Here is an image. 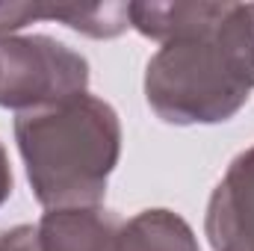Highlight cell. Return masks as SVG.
Segmentation results:
<instances>
[{"instance_id": "1", "label": "cell", "mask_w": 254, "mask_h": 251, "mask_svg": "<svg viewBox=\"0 0 254 251\" xmlns=\"http://www.w3.org/2000/svg\"><path fill=\"white\" fill-rule=\"evenodd\" d=\"M254 89L252 3H219V12L160 45L145 68V101L166 125H222Z\"/></svg>"}, {"instance_id": "2", "label": "cell", "mask_w": 254, "mask_h": 251, "mask_svg": "<svg viewBox=\"0 0 254 251\" xmlns=\"http://www.w3.org/2000/svg\"><path fill=\"white\" fill-rule=\"evenodd\" d=\"M27 181L45 210L98 207L122 157L119 113L95 95L15 116Z\"/></svg>"}, {"instance_id": "3", "label": "cell", "mask_w": 254, "mask_h": 251, "mask_svg": "<svg viewBox=\"0 0 254 251\" xmlns=\"http://www.w3.org/2000/svg\"><path fill=\"white\" fill-rule=\"evenodd\" d=\"M89 89V63L51 36L0 39V107L27 113Z\"/></svg>"}, {"instance_id": "4", "label": "cell", "mask_w": 254, "mask_h": 251, "mask_svg": "<svg viewBox=\"0 0 254 251\" xmlns=\"http://www.w3.org/2000/svg\"><path fill=\"white\" fill-rule=\"evenodd\" d=\"M204 234L210 251H254V145L231 160L216 184Z\"/></svg>"}, {"instance_id": "5", "label": "cell", "mask_w": 254, "mask_h": 251, "mask_svg": "<svg viewBox=\"0 0 254 251\" xmlns=\"http://www.w3.org/2000/svg\"><path fill=\"white\" fill-rule=\"evenodd\" d=\"M122 225L119 213L101 204L48 210L36 225V246L39 251H113Z\"/></svg>"}, {"instance_id": "6", "label": "cell", "mask_w": 254, "mask_h": 251, "mask_svg": "<svg viewBox=\"0 0 254 251\" xmlns=\"http://www.w3.org/2000/svg\"><path fill=\"white\" fill-rule=\"evenodd\" d=\"M113 251H201L190 222L172 210L154 207L127 219Z\"/></svg>"}, {"instance_id": "7", "label": "cell", "mask_w": 254, "mask_h": 251, "mask_svg": "<svg viewBox=\"0 0 254 251\" xmlns=\"http://www.w3.org/2000/svg\"><path fill=\"white\" fill-rule=\"evenodd\" d=\"M219 12V3L207 0H175V3H130V27L154 42H169L195 27L207 24Z\"/></svg>"}, {"instance_id": "8", "label": "cell", "mask_w": 254, "mask_h": 251, "mask_svg": "<svg viewBox=\"0 0 254 251\" xmlns=\"http://www.w3.org/2000/svg\"><path fill=\"white\" fill-rule=\"evenodd\" d=\"M48 21H63L89 39H116L130 27V3H48Z\"/></svg>"}, {"instance_id": "9", "label": "cell", "mask_w": 254, "mask_h": 251, "mask_svg": "<svg viewBox=\"0 0 254 251\" xmlns=\"http://www.w3.org/2000/svg\"><path fill=\"white\" fill-rule=\"evenodd\" d=\"M33 21H48V3H0V39L15 36Z\"/></svg>"}, {"instance_id": "10", "label": "cell", "mask_w": 254, "mask_h": 251, "mask_svg": "<svg viewBox=\"0 0 254 251\" xmlns=\"http://www.w3.org/2000/svg\"><path fill=\"white\" fill-rule=\"evenodd\" d=\"M3 251H39L36 246V228L33 225H15L3 231Z\"/></svg>"}, {"instance_id": "11", "label": "cell", "mask_w": 254, "mask_h": 251, "mask_svg": "<svg viewBox=\"0 0 254 251\" xmlns=\"http://www.w3.org/2000/svg\"><path fill=\"white\" fill-rule=\"evenodd\" d=\"M9 195H12V166H9L6 148L0 142V207L9 201Z\"/></svg>"}, {"instance_id": "12", "label": "cell", "mask_w": 254, "mask_h": 251, "mask_svg": "<svg viewBox=\"0 0 254 251\" xmlns=\"http://www.w3.org/2000/svg\"><path fill=\"white\" fill-rule=\"evenodd\" d=\"M0 251H3V231H0Z\"/></svg>"}, {"instance_id": "13", "label": "cell", "mask_w": 254, "mask_h": 251, "mask_svg": "<svg viewBox=\"0 0 254 251\" xmlns=\"http://www.w3.org/2000/svg\"><path fill=\"white\" fill-rule=\"evenodd\" d=\"M252 15H254V3H252Z\"/></svg>"}]
</instances>
